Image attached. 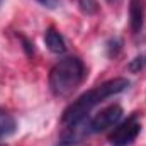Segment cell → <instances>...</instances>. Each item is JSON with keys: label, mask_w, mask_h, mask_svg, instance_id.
Wrapping results in <instances>:
<instances>
[{"label": "cell", "mask_w": 146, "mask_h": 146, "mask_svg": "<svg viewBox=\"0 0 146 146\" xmlns=\"http://www.w3.org/2000/svg\"><path fill=\"white\" fill-rule=\"evenodd\" d=\"M107 49H109V56H115L119 53V49H121V41L119 39H110Z\"/></svg>", "instance_id": "cell-10"}, {"label": "cell", "mask_w": 146, "mask_h": 146, "mask_svg": "<svg viewBox=\"0 0 146 146\" xmlns=\"http://www.w3.org/2000/svg\"><path fill=\"white\" fill-rule=\"evenodd\" d=\"M2 2H3V0H0V5H2Z\"/></svg>", "instance_id": "cell-15"}, {"label": "cell", "mask_w": 146, "mask_h": 146, "mask_svg": "<svg viewBox=\"0 0 146 146\" xmlns=\"http://www.w3.org/2000/svg\"><path fill=\"white\" fill-rule=\"evenodd\" d=\"M127 87H129V80H126V78H114V80H109V82L99 85L97 88L83 94L82 97H78L73 104H70L65 109L63 117H61L63 126H70L73 122H78V121L85 119L88 115V112L95 106H99L100 102H104L106 99H109V97L115 95V94L124 92Z\"/></svg>", "instance_id": "cell-1"}, {"label": "cell", "mask_w": 146, "mask_h": 146, "mask_svg": "<svg viewBox=\"0 0 146 146\" xmlns=\"http://www.w3.org/2000/svg\"><path fill=\"white\" fill-rule=\"evenodd\" d=\"M21 41H22V44H24V49H26V53H27V56H33V53H34V48H33V44L26 39L24 36H21Z\"/></svg>", "instance_id": "cell-11"}, {"label": "cell", "mask_w": 146, "mask_h": 146, "mask_svg": "<svg viewBox=\"0 0 146 146\" xmlns=\"http://www.w3.org/2000/svg\"><path fill=\"white\" fill-rule=\"evenodd\" d=\"M141 66H143V58H141V56H138V58H134V61L129 65V70H133V72H138Z\"/></svg>", "instance_id": "cell-12"}, {"label": "cell", "mask_w": 146, "mask_h": 146, "mask_svg": "<svg viewBox=\"0 0 146 146\" xmlns=\"http://www.w3.org/2000/svg\"><path fill=\"white\" fill-rule=\"evenodd\" d=\"M78 5H80V10L87 15H92L99 10L97 0H78Z\"/></svg>", "instance_id": "cell-9"}, {"label": "cell", "mask_w": 146, "mask_h": 146, "mask_svg": "<svg viewBox=\"0 0 146 146\" xmlns=\"http://www.w3.org/2000/svg\"><path fill=\"white\" fill-rule=\"evenodd\" d=\"M44 42H46V46H48V49H49L51 53L61 54V53H65V51H66L65 39H63V36H61V34H60L53 26L46 29V33H44Z\"/></svg>", "instance_id": "cell-7"}, {"label": "cell", "mask_w": 146, "mask_h": 146, "mask_svg": "<svg viewBox=\"0 0 146 146\" xmlns=\"http://www.w3.org/2000/svg\"><path fill=\"white\" fill-rule=\"evenodd\" d=\"M0 146H2V145H0Z\"/></svg>", "instance_id": "cell-16"}, {"label": "cell", "mask_w": 146, "mask_h": 146, "mask_svg": "<svg viewBox=\"0 0 146 146\" xmlns=\"http://www.w3.org/2000/svg\"><path fill=\"white\" fill-rule=\"evenodd\" d=\"M85 76V66L80 58L68 56L60 60L49 73V88L56 97H70Z\"/></svg>", "instance_id": "cell-2"}, {"label": "cell", "mask_w": 146, "mask_h": 146, "mask_svg": "<svg viewBox=\"0 0 146 146\" xmlns=\"http://www.w3.org/2000/svg\"><path fill=\"white\" fill-rule=\"evenodd\" d=\"M14 133H15V119L3 107H0V139L9 138Z\"/></svg>", "instance_id": "cell-8"}, {"label": "cell", "mask_w": 146, "mask_h": 146, "mask_svg": "<svg viewBox=\"0 0 146 146\" xmlns=\"http://www.w3.org/2000/svg\"><path fill=\"white\" fill-rule=\"evenodd\" d=\"M107 2H109L110 5H117V3H119L121 0H107Z\"/></svg>", "instance_id": "cell-14"}, {"label": "cell", "mask_w": 146, "mask_h": 146, "mask_svg": "<svg viewBox=\"0 0 146 146\" xmlns=\"http://www.w3.org/2000/svg\"><path fill=\"white\" fill-rule=\"evenodd\" d=\"M141 131V124L138 121V114H133L127 121H124L121 126L114 129V133L109 136L110 146H127L131 145Z\"/></svg>", "instance_id": "cell-3"}, {"label": "cell", "mask_w": 146, "mask_h": 146, "mask_svg": "<svg viewBox=\"0 0 146 146\" xmlns=\"http://www.w3.org/2000/svg\"><path fill=\"white\" fill-rule=\"evenodd\" d=\"M122 117V107L114 104L107 109H104L102 112H99L92 121H90V129L92 133H100V131H106L112 126H115Z\"/></svg>", "instance_id": "cell-4"}, {"label": "cell", "mask_w": 146, "mask_h": 146, "mask_svg": "<svg viewBox=\"0 0 146 146\" xmlns=\"http://www.w3.org/2000/svg\"><path fill=\"white\" fill-rule=\"evenodd\" d=\"M88 133H92L90 129V122H87V117L78 121V122H73L70 126H66L63 136H61V143L63 145H76V143H82Z\"/></svg>", "instance_id": "cell-5"}, {"label": "cell", "mask_w": 146, "mask_h": 146, "mask_svg": "<svg viewBox=\"0 0 146 146\" xmlns=\"http://www.w3.org/2000/svg\"><path fill=\"white\" fill-rule=\"evenodd\" d=\"M129 19H131V31L134 34H139L145 22V0H131Z\"/></svg>", "instance_id": "cell-6"}, {"label": "cell", "mask_w": 146, "mask_h": 146, "mask_svg": "<svg viewBox=\"0 0 146 146\" xmlns=\"http://www.w3.org/2000/svg\"><path fill=\"white\" fill-rule=\"evenodd\" d=\"M58 2H60V0H39V3L44 5L46 9H56Z\"/></svg>", "instance_id": "cell-13"}]
</instances>
